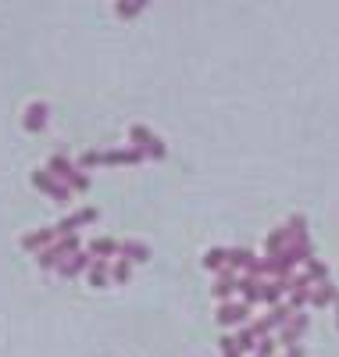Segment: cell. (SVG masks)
<instances>
[{
    "instance_id": "16",
    "label": "cell",
    "mask_w": 339,
    "mask_h": 357,
    "mask_svg": "<svg viewBox=\"0 0 339 357\" xmlns=\"http://www.w3.org/2000/svg\"><path fill=\"white\" fill-rule=\"evenodd\" d=\"M282 229H286L289 243H311V232H307V218L303 215H289V222Z\"/></svg>"
},
{
    "instance_id": "18",
    "label": "cell",
    "mask_w": 339,
    "mask_h": 357,
    "mask_svg": "<svg viewBox=\"0 0 339 357\" xmlns=\"http://www.w3.org/2000/svg\"><path fill=\"white\" fill-rule=\"evenodd\" d=\"M336 301H339V289L332 282H318L311 289V307H332Z\"/></svg>"
},
{
    "instance_id": "21",
    "label": "cell",
    "mask_w": 339,
    "mask_h": 357,
    "mask_svg": "<svg viewBox=\"0 0 339 357\" xmlns=\"http://www.w3.org/2000/svg\"><path fill=\"white\" fill-rule=\"evenodd\" d=\"M146 8H150V0H114V15L126 18V22L129 18H140Z\"/></svg>"
},
{
    "instance_id": "29",
    "label": "cell",
    "mask_w": 339,
    "mask_h": 357,
    "mask_svg": "<svg viewBox=\"0 0 339 357\" xmlns=\"http://www.w3.org/2000/svg\"><path fill=\"white\" fill-rule=\"evenodd\" d=\"M54 247H57L61 257L68 261L72 254H79V236H57V243H54Z\"/></svg>"
},
{
    "instance_id": "14",
    "label": "cell",
    "mask_w": 339,
    "mask_h": 357,
    "mask_svg": "<svg viewBox=\"0 0 339 357\" xmlns=\"http://www.w3.org/2000/svg\"><path fill=\"white\" fill-rule=\"evenodd\" d=\"M100 161L104 165H140L143 154L136 146H118V151H100Z\"/></svg>"
},
{
    "instance_id": "17",
    "label": "cell",
    "mask_w": 339,
    "mask_h": 357,
    "mask_svg": "<svg viewBox=\"0 0 339 357\" xmlns=\"http://www.w3.org/2000/svg\"><path fill=\"white\" fill-rule=\"evenodd\" d=\"M254 264H257V257L246 250V247H232V250H229V272H243V275H246Z\"/></svg>"
},
{
    "instance_id": "7",
    "label": "cell",
    "mask_w": 339,
    "mask_h": 357,
    "mask_svg": "<svg viewBox=\"0 0 339 357\" xmlns=\"http://www.w3.org/2000/svg\"><path fill=\"white\" fill-rule=\"evenodd\" d=\"M307 329H311V318H307L303 311H296L286 329H279V343H282V347H296V343L307 336Z\"/></svg>"
},
{
    "instance_id": "20",
    "label": "cell",
    "mask_w": 339,
    "mask_h": 357,
    "mask_svg": "<svg viewBox=\"0 0 339 357\" xmlns=\"http://www.w3.org/2000/svg\"><path fill=\"white\" fill-rule=\"evenodd\" d=\"M293 307L289 304H275V307H268V314H264V321H268V329H286V325L293 321Z\"/></svg>"
},
{
    "instance_id": "9",
    "label": "cell",
    "mask_w": 339,
    "mask_h": 357,
    "mask_svg": "<svg viewBox=\"0 0 339 357\" xmlns=\"http://www.w3.org/2000/svg\"><path fill=\"white\" fill-rule=\"evenodd\" d=\"M54 243H57V229H36V232L22 236V250H29V254H40V250L54 247Z\"/></svg>"
},
{
    "instance_id": "6",
    "label": "cell",
    "mask_w": 339,
    "mask_h": 357,
    "mask_svg": "<svg viewBox=\"0 0 339 357\" xmlns=\"http://www.w3.org/2000/svg\"><path fill=\"white\" fill-rule=\"evenodd\" d=\"M311 289H315V282L307 279V272H303V275H293V279H289V296H286V304H289L293 311H303L307 304H311Z\"/></svg>"
},
{
    "instance_id": "28",
    "label": "cell",
    "mask_w": 339,
    "mask_h": 357,
    "mask_svg": "<svg viewBox=\"0 0 339 357\" xmlns=\"http://www.w3.org/2000/svg\"><path fill=\"white\" fill-rule=\"evenodd\" d=\"M307 279H311L315 286L318 282H329V264L318 261V257H311V261H307Z\"/></svg>"
},
{
    "instance_id": "11",
    "label": "cell",
    "mask_w": 339,
    "mask_h": 357,
    "mask_svg": "<svg viewBox=\"0 0 339 357\" xmlns=\"http://www.w3.org/2000/svg\"><path fill=\"white\" fill-rule=\"evenodd\" d=\"M236 282H239V275H236V272H229V268H225V272H218V282H214L211 296H214V301H218V304H229L232 296L239 293V289H236Z\"/></svg>"
},
{
    "instance_id": "26",
    "label": "cell",
    "mask_w": 339,
    "mask_h": 357,
    "mask_svg": "<svg viewBox=\"0 0 339 357\" xmlns=\"http://www.w3.org/2000/svg\"><path fill=\"white\" fill-rule=\"evenodd\" d=\"M61 261H65V257L57 254V247H47V250H40V254H36V264L43 268V272H57Z\"/></svg>"
},
{
    "instance_id": "24",
    "label": "cell",
    "mask_w": 339,
    "mask_h": 357,
    "mask_svg": "<svg viewBox=\"0 0 339 357\" xmlns=\"http://www.w3.org/2000/svg\"><path fill=\"white\" fill-rule=\"evenodd\" d=\"M129 279H133V261H126V257H114V264H111V282L126 286Z\"/></svg>"
},
{
    "instance_id": "27",
    "label": "cell",
    "mask_w": 339,
    "mask_h": 357,
    "mask_svg": "<svg viewBox=\"0 0 339 357\" xmlns=\"http://www.w3.org/2000/svg\"><path fill=\"white\" fill-rule=\"evenodd\" d=\"M236 343H239V350L246 354V350H257V333L250 329V325H239V329H236Z\"/></svg>"
},
{
    "instance_id": "22",
    "label": "cell",
    "mask_w": 339,
    "mask_h": 357,
    "mask_svg": "<svg viewBox=\"0 0 339 357\" xmlns=\"http://www.w3.org/2000/svg\"><path fill=\"white\" fill-rule=\"evenodd\" d=\"M89 254L100 257V261H111V257H118V240H111V236H100V240L89 243Z\"/></svg>"
},
{
    "instance_id": "34",
    "label": "cell",
    "mask_w": 339,
    "mask_h": 357,
    "mask_svg": "<svg viewBox=\"0 0 339 357\" xmlns=\"http://www.w3.org/2000/svg\"><path fill=\"white\" fill-rule=\"evenodd\" d=\"M336 329H339V301H336Z\"/></svg>"
},
{
    "instance_id": "30",
    "label": "cell",
    "mask_w": 339,
    "mask_h": 357,
    "mask_svg": "<svg viewBox=\"0 0 339 357\" xmlns=\"http://www.w3.org/2000/svg\"><path fill=\"white\" fill-rule=\"evenodd\" d=\"M104 161H100V151H86L82 158H79V168L82 172H89V168H100Z\"/></svg>"
},
{
    "instance_id": "23",
    "label": "cell",
    "mask_w": 339,
    "mask_h": 357,
    "mask_svg": "<svg viewBox=\"0 0 339 357\" xmlns=\"http://www.w3.org/2000/svg\"><path fill=\"white\" fill-rule=\"evenodd\" d=\"M207 272H225L229 268V250H222V247H214V250H207L204 254V261H200Z\"/></svg>"
},
{
    "instance_id": "10",
    "label": "cell",
    "mask_w": 339,
    "mask_h": 357,
    "mask_svg": "<svg viewBox=\"0 0 339 357\" xmlns=\"http://www.w3.org/2000/svg\"><path fill=\"white\" fill-rule=\"evenodd\" d=\"M89 264H93V254H89V250L82 254V250H79V254H72L68 261H61L57 275H61V279H75V275H86V272H89Z\"/></svg>"
},
{
    "instance_id": "15",
    "label": "cell",
    "mask_w": 339,
    "mask_h": 357,
    "mask_svg": "<svg viewBox=\"0 0 339 357\" xmlns=\"http://www.w3.org/2000/svg\"><path fill=\"white\" fill-rule=\"evenodd\" d=\"M286 296H289V279H271V282H264L261 304L275 307V304H286Z\"/></svg>"
},
{
    "instance_id": "25",
    "label": "cell",
    "mask_w": 339,
    "mask_h": 357,
    "mask_svg": "<svg viewBox=\"0 0 339 357\" xmlns=\"http://www.w3.org/2000/svg\"><path fill=\"white\" fill-rule=\"evenodd\" d=\"M286 247H289V240H286V229H271V232H268V240H264V250L275 257V254H282Z\"/></svg>"
},
{
    "instance_id": "31",
    "label": "cell",
    "mask_w": 339,
    "mask_h": 357,
    "mask_svg": "<svg viewBox=\"0 0 339 357\" xmlns=\"http://www.w3.org/2000/svg\"><path fill=\"white\" fill-rule=\"evenodd\" d=\"M222 357H243V350H239V343H236V336H222Z\"/></svg>"
},
{
    "instance_id": "5",
    "label": "cell",
    "mask_w": 339,
    "mask_h": 357,
    "mask_svg": "<svg viewBox=\"0 0 339 357\" xmlns=\"http://www.w3.org/2000/svg\"><path fill=\"white\" fill-rule=\"evenodd\" d=\"M218 325L222 329H239V325H246V318H250V304L243 301H229V304H218Z\"/></svg>"
},
{
    "instance_id": "33",
    "label": "cell",
    "mask_w": 339,
    "mask_h": 357,
    "mask_svg": "<svg viewBox=\"0 0 339 357\" xmlns=\"http://www.w3.org/2000/svg\"><path fill=\"white\" fill-rule=\"evenodd\" d=\"M286 357H303V347L296 343V347H286Z\"/></svg>"
},
{
    "instance_id": "4",
    "label": "cell",
    "mask_w": 339,
    "mask_h": 357,
    "mask_svg": "<svg viewBox=\"0 0 339 357\" xmlns=\"http://www.w3.org/2000/svg\"><path fill=\"white\" fill-rule=\"evenodd\" d=\"M100 218V211H97V207H79V211H72V215H65V218H61L54 229H57V236H75L82 225H93Z\"/></svg>"
},
{
    "instance_id": "2",
    "label": "cell",
    "mask_w": 339,
    "mask_h": 357,
    "mask_svg": "<svg viewBox=\"0 0 339 357\" xmlns=\"http://www.w3.org/2000/svg\"><path fill=\"white\" fill-rule=\"evenodd\" d=\"M129 143L136 146L143 158H150V161H165V158H168L165 139H161L158 132H150L146 126H133V129H129Z\"/></svg>"
},
{
    "instance_id": "3",
    "label": "cell",
    "mask_w": 339,
    "mask_h": 357,
    "mask_svg": "<svg viewBox=\"0 0 339 357\" xmlns=\"http://www.w3.org/2000/svg\"><path fill=\"white\" fill-rule=\"evenodd\" d=\"M33 186H36L43 197L57 200V204H68V200H72V190L61 183L57 175H50V172H33Z\"/></svg>"
},
{
    "instance_id": "12",
    "label": "cell",
    "mask_w": 339,
    "mask_h": 357,
    "mask_svg": "<svg viewBox=\"0 0 339 357\" xmlns=\"http://www.w3.org/2000/svg\"><path fill=\"white\" fill-rule=\"evenodd\" d=\"M236 289H239V301H243V304H250V307L261 304V296H264V282L254 279V275H239Z\"/></svg>"
},
{
    "instance_id": "1",
    "label": "cell",
    "mask_w": 339,
    "mask_h": 357,
    "mask_svg": "<svg viewBox=\"0 0 339 357\" xmlns=\"http://www.w3.org/2000/svg\"><path fill=\"white\" fill-rule=\"evenodd\" d=\"M47 172H50V175H57V178H61V183H65L72 193H86V190H89V175H86L79 165H72L65 154H54V158H50V165H47Z\"/></svg>"
},
{
    "instance_id": "13",
    "label": "cell",
    "mask_w": 339,
    "mask_h": 357,
    "mask_svg": "<svg viewBox=\"0 0 339 357\" xmlns=\"http://www.w3.org/2000/svg\"><path fill=\"white\" fill-rule=\"evenodd\" d=\"M118 257H126L133 264H150V247L140 240H121L118 243Z\"/></svg>"
},
{
    "instance_id": "8",
    "label": "cell",
    "mask_w": 339,
    "mask_h": 357,
    "mask_svg": "<svg viewBox=\"0 0 339 357\" xmlns=\"http://www.w3.org/2000/svg\"><path fill=\"white\" fill-rule=\"evenodd\" d=\"M47 122H50V104L36 100V104H29V107H25L22 126H25L29 132H43V129H47Z\"/></svg>"
},
{
    "instance_id": "19",
    "label": "cell",
    "mask_w": 339,
    "mask_h": 357,
    "mask_svg": "<svg viewBox=\"0 0 339 357\" xmlns=\"http://www.w3.org/2000/svg\"><path fill=\"white\" fill-rule=\"evenodd\" d=\"M86 279H89V286H93V289H107V282H111V268H107V261L93 257V264H89Z\"/></svg>"
},
{
    "instance_id": "35",
    "label": "cell",
    "mask_w": 339,
    "mask_h": 357,
    "mask_svg": "<svg viewBox=\"0 0 339 357\" xmlns=\"http://www.w3.org/2000/svg\"><path fill=\"white\" fill-rule=\"evenodd\" d=\"M254 357H264V354H254Z\"/></svg>"
},
{
    "instance_id": "32",
    "label": "cell",
    "mask_w": 339,
    "mask_h": 357,
    "mask_svg": "<svg viewBox=\"0 0 339 357\" xmlns=\"http://www.w3.org/2000/svg\"><path fill=\"white\" fill-rule=\"evenodd\" d=\"M275 347H279V343H275L271 336H264V340L257 343V350H254V354H264V357H275Z\"/></svg>"
}]
</instances>
